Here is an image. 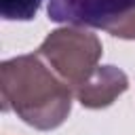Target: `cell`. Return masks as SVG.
I'll list each match as a JSON object with an SVG mask.
<instances>
[{
  "instance_id": "1",
  "label": "cell",
  "mask_w": 135,
  "mask_h": 135,
  "mask_svg": "<svg viewBox=\"0 0 135 135\" xmlns=\"http://www.w3.org/2000/svg\"><path fill=\"white\" fill-rule=\"evenodd\" d=\"M2 110L15 112L25 124L51 131L72 110V86L38 55H19L0 63Z\"/></svg>"
},
{
  "instance_id": "2",
  "label": "cell",
  "mask_w": 135,
  "mask_h": 135,
  "mask_svg": "<svg viewBox=\"0 0 135 135\" xmlns=\"http://www.w3.org/2000/svg\"><path fill=\"white\" fill-rule=\"evenodd\" d=\"M101 53V40L93 32L76 25L53 30L38 46V55L72 86V91L93 74Z\"/></svg>"
},
{
  "instance_id": "3",
  "label": "cell",
  "mask_w": 135,
  "mask_h": 135,
  "mask_svg": "<svg viewBox=\"0 0 135 135\" xmlns=\"http://www.w3.org/2000/svg\"><path fill=\"white\" fill-rule=\"evenodd\" d=\"M49 19L135 40V0H49Z\"/></svg>"
},
{
  "instance_id": "4",
  "label": "cell",
  "mask_w": 135,
  "mask_h": 135,
  "mask_svg": "<svg viewBox=\"0 0 135 135\" xmlns=\"http://www.w3.org/2000/svg\"><path fill=\"white\" fill-rule=\"evenodd\" d=\"M129 89L127 74L116 65H101L95 68L93 74L78 86H74L76 99L91 110H101L114 103L116 97H120Z\"/></svg>"
},
{
  "instance_id": "5",
  "label": "cell",
  "mask_w": 135,
  "mask_h": 135,
  "mask_svg": "<svg viewBox=\"0 0 135 135\" xmlns=\"http://www.w3.org/2000/svg\"><path fill=\"white\" fill-rule=\"evenodd\" d=\"M42 0H0V15L6 21H30L38 15Z\"/></svg>"
}]
</instances>
